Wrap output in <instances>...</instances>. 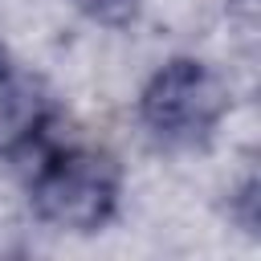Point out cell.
I'll return each mask as SVG.
<instances>
[{"mask_svg": "<svg viewBox=\"0 0 261 261\" xmlns=\"http://www.w3.org/2000/svg\"><path fill=\"white\" fill-rule=\"evenodd\" d=\"M29 200L37 220L61 232H102L118 216L122 167L102 147L45 143L33 155Z\"/></svg>", "mask_w": 261, "mask_h": 261, "instance_id": "cell-1", "label": "cell"}, {"mask_svg": "<svg viewBox=\"0 0 261 261\" xmlns=\"http://www.w3.org/2000/svg\"><path fill=\"white\" fill-rule=\"evenodd\" d=\"M139 122L151 143L167 151L208 147L232 110V94L224 77L200 57H167L139 90Z\"/></svg>", "mask_w": 261, "mask_h": 261, "instance_id": "cell-2", "label": "cell"}, {"mask_svg": "<svg viewBox=\"0 0 261 261\" xmlns=\"http://www.w3.org/2000/svg\"><path fill=\"white\" fill-rule=\"evenodd\" d=\"M49 118H53V102L41 90V82L20 69H4L0 73V155L8 159L37 155L49 143Z\"/></svg>", "mask_w": 261, "mask_h": 261, "instance_id": "cell-3", "label": "cell"}, {"mask_svg": "<svg viewBox=\"0 0 261 261\" xmlns=\"http://www.w3.org/2000/svg\"><path fill=\"white\" fill-rule=\"evenodd\" d=\"M139 4L143 0H69V8H77L86 20L94 24H106V29H122L139 16Z\"/></svg>", "mask_w": 261, "mask_h": 261, "instance_id": "cell-4", "label": "cell"}]
</instances>
